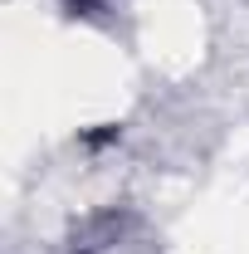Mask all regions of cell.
I'll use <instances>...</instances> for the list:
<instances>
[{
    "label": "cell",
    "instance_id": "1",
    "mask_svg": "<svg viewBox=\"0 0 249 254\" xmlns=\"http://www.w3.org/2000/svg\"><path fill=\"white\" fill-rule=\"evenodd\" d=\"M63 10H68V15H93L98 5H103V0H59Z\"/></svg>",
    "mask_w": 249,
    "mask_h": 254
},
{
    "label": "cell",
    "instance_id": "2",
    "mask_svg": "<svg viewBox=\"0 0 249 254\" xmlns=\"http://www.w3.org/2000/svg\"><path fill=\"white\" fill-rule=\"evenodd\" d=\"M113 137H118V127L108 123L103 132H83V147H103V142H113Z\"/></svg>",
    "mask_w": 249,
    "mask_h": 254
}]
</instances>
